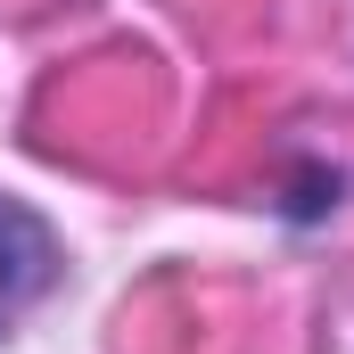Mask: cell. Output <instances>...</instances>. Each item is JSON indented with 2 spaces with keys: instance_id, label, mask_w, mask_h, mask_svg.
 Segmentation results:
<instances>
[{
  "instance_id": "obj_1",
  "label": "cell",
  "mask_w": 354,
  "mask_h": 354,
  "mask_svg": "<svg viewBox=\"0 0 354 354\" xmlns=\"http://www.w3.org/2000/svg\"><path fill=\"white\" fill-rule=\"evenodd\" d=\"M58 272H66L58 231H50L25 198H0V338L58 288Z\"/></svg>"
}]
</instances>
